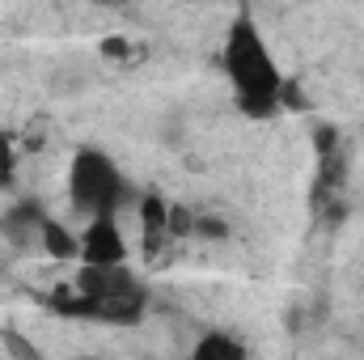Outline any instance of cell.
<instances>
[{"label":"cell","mask_w":364,"mask_h":360,"mask_svg":"<svg viewBox=\"0 0 364 360\" xmlns=\"http://www.w3.org/2000/svg\"><path fill=\"white\" fill-rule=\"evenodd\" d=\"M220 60H225V77H229V90L237 97L242 115L272 119L284 106V73L275 68V55L263 38V30L246 13L229 21Z\"/></svg>","instance_id":"1"},{"label":"cell","mask_w":364,"mask_h":360,"mask_svg":"<svg viewBox=\"0 0 364 360\" xmlns=\"http://www.w3.org/2000/svg\"><path fill=\"white\" fill-rule=\"evenodd\" d=\"M55 314L68 318H97V322H136L144 314V288L127 271V263L114 268H90L81 263V275L73 288H60L51 297Z\"/></svg>","instance_id":"2"},{"label":"cell","mask_w":364,"mask_h":360,"mask_svg":"<svg viewBox=\"0 0 364 360\" xmlns=\"http://www.w3.org/2000/svg\"><path fill=\"white\" fill-rule=\"evenodd\" d=\"M68 199L85 216L119 212V203L127 199V179L102 149H77V157L68 166Z\"/></svg>","instance_id":"3"},{"label":"cell","mask_w":364,"mask_h":360,"mask_svg":"<svg viewBox=\"0 0 364 360\" xmlns=\"http://www.w3.org/2000/svg\"><path fill=\"white\" fill-rule=\"evenodd\" d=\"M81 263L90 268H114V263H127V242L114 225V212L106 216H90L85 233H81Z\"/></svg>","instance_id":"4"},{"label":"cell","mask_w":364,"mask_h":360,"mask_svg":"<svg viewBox=\"0 0 364 360\" xmlns=\"http://www.w3.org/2000/svg\"><path fill=\"white\" fill-rule=\"evenodd\" d=\"M140 221H144V246L157 250L161 238H170V208H166V199H161V195H144Z\"/></svg>","instance_id":"5"},{"label":"cell","mask_w":364,"mask_h":360,"mask_svg":"<svg viewBox=\"0 0 364 360\" xmlns=\"http://www.w3.org/2000/svg\"><path fill=\"white\" fill-rule=\"evenodd\" d=\"M195 360H246V344L229 339L225 331H212L195 344Z\"/></svg>","instance_id":"6"},{"label":"cell","mask_w":364,"mask_h":360,"mask_svg":"<svg viewBox=\"0 0 364 360\" xmlns=\"http://www.w3.org/2000/svg\"><path fill=\"white\" fill-rule=\"evenodd\" d=\"M38 238H43V246L55 255V259H73V255H81V238H68L64 233V225H55V221H38Z\"/></svg>","instance_id":"7"},{"label":"cell","mask_w":364,"mask_h":360,"mask_svg":"<svg viewBox=\"0 0 364 360\" xmlns=\"http://www.w3.org/2000/svg\"><path fill=\"white\" fill-rule=\"evenodd\" d=\"M17 182V144L9 132H0V191H9Z\"/></svg>","instance_id":"8"}]
</instances>
